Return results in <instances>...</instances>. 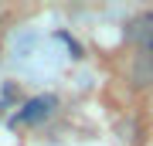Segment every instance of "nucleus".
<instances>
[{"label": "nucleus", "mask_w": 153, "mask_h": 146, "mask_svg": "<svg viewBox=\"0 0 153 146\" xmlns=\"http://www.w3.org/2000/svg\"><path fill=\"white\" fill-rule=\"evenodd\" d=\"M58 105V99L55 95H41V99H31L27 105H24V112H21V122H41L44 116L51 112V109Z\"/></svg>", "instance_id": "1"}, {"label": "nucleus", "mask_w": 153, "mask_h": 146, "mask_svg": "<svg viewBox=\"0 0 153 146\" xmlns=\"http://www.w3.org/2000/svg\"><path fill=\"white\" fill-rule=\"evenodd\" d=\"M133 27H136V41H140V48L146 51V54H153V14L140 17Z\"/></svg>", "instance_id": "2"}]
</instances>
